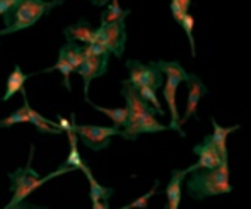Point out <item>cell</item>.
Wrapping results in <instances>:
<instances>
[{"label":"cell","instance_id":"6da1fadb","mask_svg":"<svg viewBox=\"0 0 251 209\" xmlns=\"http://www.w3.org/2000/svg\"><path fill=\"white\" fill-rule=\"evenodd\" d=\"M186 192L195 201L232 192L229 180V160H224L217 168H200L190 172L186 180Z\"/></svg>","mask_w":251,"mask_h":209},{"label":"cell","instance_id":"7a4b0ae2","mask_svg":"<svg viewBox=\"0 0 251 209\" xmlns=\"http://www.w3.org/2000/svg\"><path fill=\"white\" fill-rule=\"evenodd\" d=\"M63 2L65 0H16V3L2 16L3 29H0V38L34 26L41 17L48 16Z\"/></svg>","mask_w":251,"mask_h":209},{"label":"cell","instance_id":"3957f363","mask_svg":"<svg viewBox=\"0 0 251 209\" xmlns=\"http://www.w3.org/2000/svg\"><path fill=\"white\" fill-rule=\"evenodd\" d=\"M33 158H34V145H31L29 158H27L26 165L21 167V168H17L16 172L7 173L9 179H10V190H12V197H10L9 204H7L3 209H12L14 206H17V204L24 203L26 197L29 196V194H33L38 187H41L43 184H47L48 180L55 179V177L62 175V173L69 172L67 168L60 167L58 170H55V172L48 173L47 177H40V173L33 168Z\"/></svg>","mask_w":251,"mask_h":209},{"label":"cell","instance_id":"277c9868","mask_svg":"<svg viewBox=\"0 0 251 209\" xmlns=\"http://www.w3.org/2000/svg\"><path fill=\"white\" fill-rule=\"evenodd\" d=\"M96 42L101 44L109 55L122 58L126 46V26L125 19H118L115 22L104 24L96 29Z\"/></svg>","mask_w":251,"mask_h":209},{"label":"cell","instance_id":"5b68a950","mask_svg":"<svg viewBox=\"0 0 251 209\" xmlns=\"http://www.w3.org/2000/svg\"><path fill=\"white\" fill-rule=\"evenodd\" d=\"M74 129L77 133V138L93 151H102L109 146V140L118 134L120 129L115 126H93V125H77L74 123Z\"/></svg>","mask_w":251,"mask_h":209},{"label":"cell","instance_id":"8992f818","mask_svg":"<svg viewBox=\"0 0 251 209\" xmlns=\"http://www.w3.org/2000/svg\"><path fill=\"white\" fill-rule=\"evenodd\" d=\"M126 68H128V82L133 85L135 88L140 87H149L154 88V90H159V88L164 85V75L161 73V70L154 65V62L147 63H140L139 60H128L126 62Z\"/></svg>","mask_w":251,"mask_h":209},{"label":"cell","instance_id":"52a82bcc","mask_svg":"<svg viewBox=\"0 0 251 209\" xmlns=\"http://www.w3.org/2000/svg\"><path fill=\"white\" fill-rule=\"evenodd\" d=\"M111 55H93L84 49V60L77 68V73L84 80V99H89V85L94 79L104 75L108 70V60Z\"/></svg>","mask_w":251,"mask_h":209},{"label":"cell","instance_id":"ba28073f","mask_svg":"<svg viewBox=\"0 0 251 209\" xmlns=\"http://www.w3.org/2000/svg\"><path fill=\"white\" fill-rule=\"evenodd\" d=\"M122 94L126 101L125 107L128 109V121H126V126L132 125V123H135V121H139L140 118H144V116H147V114L157 116V111L152 107L149 102L144 101V99L140 97L139 90H137V88L133 87L128 80H123L122 82Z\"/></svg>","mask_w":251,"mask_h":209},{"label":"cell","instance_id":"9c48e42d","mask_svg":"<svg viewBox=\"0 0 251 209\" xmlns=\"http://www.w3.org/2000/svg\"><path fill=\"white\" fill-rule=\"evenodd\" d=\"M193 153L199 157V162L193 165H190L186 168V172H193V170H200V168H217L222 164V158L219 155L217 148H215L214 141L210 136H205L203 141L199 143L197 146H193Z\"/></svg>","mask_w":251,"mask_h":209},{"label":"cell","instance_id":"30bf717a","mask_svg":"<svg viewBox=\"0 0 251 209\" xmlns=\"http://www.w3.org/2000/svg\"><path fill=\"white\" fill-rule=\"evenodd\" d=\"M186 85H188V99H186L185 112H183V116H179V125H181V126L185 125L190 118L197 116V107H199L200 99L205 97V95L208 94L205 84L201 82L200 77L195 75V73H192V75H190V80L186 82Z\"/></svg>","mask_w":251,"mask_h":209},{"label":"cell","instance_id":"8fae6325","mask_svg":"<svg viewBox=\"0 0 251 209\" xmlns=\"http://www.w3.org/2000/svg\"><path fill=\"white\" fill-rule=\"evenodd\" d=\"M168 129H169L168 126L161 125L155 119V114H147L144 118H140L139 121L120 129V136H123L125 140H137L144 133H159V131H168Z\"/></svg>","mask_w":251,"mask_h":209},{"label":"cell","instance_id":"7c38bea8","mask_svg":"<svg viewBox=\"0 0 251 209\" xmlns=\"http://www.w3.org/2000/svg\"><path fill=\"white\" fill-rule=\"evenodd\" d=\"M179 84L176 79H166L164 85H162V95H164V101L168 104L169 116H171V123L168 127L171 131H176L179 136H185V131H183L181 125H179V112H178V104H176V92H178Z\"/></svg>","mask_w":251,"mask_h":209},{"label":"cell","instance_id":"4fadbf2b","mask_svg":"<svg viewBox=\"0 0 251 209\" xmlns=\"http://www.w3.org/2000/svg\"><path fill=\"white\" fill-rule=\"evenodd\" d=\"M188 172L186 168L183 170H173L169 184L166 187V209H179L181 203V186L183 180L186 179Z\"/></svg>","mask_w":251,"mask_h":209},{"label":"cell","instance_id":"5bb4252c","mask_svg":"<svg viewBox=\"0 0 251 209\" xmlns=\"http://www.w3.org/2000/svg\"><path fill=\"white\" fill-rule=\"evenodd\" d=\"M21 94H23L24 105H26L27 116H29V125H33L38 131H40V133H43V134H62L63 133V131L58 127V125H56V121L47 119L45 116H41L40 112H36L33 107H31L29 102H27L26 88H23V90H21Z\"/></svg>","mask_w":251,"mask_h":209},{"label":"cell","instance_id":"9a60e30c","mask_svg":"<svg viewBox=\"0 0 251 209\" xmlns=\"http://www.w3.org/2000/svg\"><path fill=\"white\" fill-rule=\"evenodd\" d=\"M63 34H65L67 41H79L86 44H94L96 42V29L89 26V22L80 19L77 24L74 26H69L63 29Z\"/></svg>","mask_w":251,"mask_h":209},{"label":"cell","instance_id":"2e32d148","mask_svg":"<svg viewBox=\"0 0 251 209\" xmlns=\"http://www.w3.org/2000/svg\"><path fill=\"white\" fill-rule=\"evenodd\" d=\"M212 123V127H214V134H210L212 141H214L215 148H217L219 155H221L222 160H229V151H227V136L231 133H234V131H238L239 125H234V126H229V127H224L221 126L217 121H215L214 118L210 119Z\"/></svg>","mask_w":251,"mask_h":209},{"label":"cell","instance_id":"e0dca14e","mask_svg":"<svg viewBox=\"0 0 251 209\" xmlns=\"http://www.w3.org/2000/svg\"><path fill=\"white\" fill-rule=\"evenodd\" d=\"M70 118H72V129L67 131V138H69V145H70V151H69V157H67L65 164L62 165L63 168H67L69 172H72V170H80L84 165V160L82 157H80V151H79V146H77V133L75 129H74V123H75V114H70Z\"/></svg>","mask_w":251,"mask_h":209},{"label":"cell","instance_id":"ac0fdd59","mask_svg":"<svg viewBox=\"0 0 251 209\" xmlns=\"http://www.w3.org/2000/svg\"><path fill=\"white\" fill-rule=\"evenodd\" d=\"M82 170L84 173H86L87 180H89V197L93 203H98V201H104V203H108L109 197L115 194V189H111V187H104L101 186L100 182H98L96 179H94L93 175V170H91L89 167H87L86 164L82 165Z\"/></svg>","mask_w":251,"mask_h":209},{"label":"cell","instance_id":"d6986e66","mask_svg":"<svg viewBox=\"0 0 251 209\" xmlns=\"http://www.w3.org/2000/svg\"><path fill=\"white\" fill-rule=\"evenodd\" d=\"M29 79V77L26 75V73L21 70V66H14V70L10 72V75L7 77V84H5V94L2 95V101L7 102L10 97H14V95L17 94V92H21L24 88V84H26V80Z\"/></svg>","mask_w":251,"mask_h":209},{"label":"cell","instance_id":"ffe728a7","mask_svg":"<svg viewBox=\"0 0 251 209\" xmlns=\"http://www.w3.org/2000/svg\"><path fill=\"white\" fill-rule=\"evenodd\" d=\"M154 65L161 70V73L166 77V79H176L179 84H186L190 80V75L178 62H164V60H159V62H154Z\"/></svg>","mask_w":251,"mask_h":209},{"label":"cell","instance_id":"44dd1931","mask_svg":"<svg viewBox=\"0 0 251 209\" xmlns=\"http://www.w3.org/2000/svg\"><path fill=\"white\" fill-rule=\"evenodd\" d=\"M86 102L89 105H93V109H96V111L102 112L104 116H108L109 119L113 121V126L118 127V129H123V127L126 126V121H128V109L126 107H102V105H98L94 104L91 99H86Z\"/></svg>","mask_w":251,"mask_h":209},{"label":"cell","instance_id":"7402d4cb","mask_svg":"<svg viewBox=\"0 0 251 209\" xmlns=\"http://www.w3.org/2000/svg\"><path fill=\"white\" fill-rule=\"evenodd\" d=\"M58 55H62L63 58L72 65L74 72H77V68H79L84 60V46L77 44L75 41H67V44H63L62 48H60Z\"/></svg>","mask_w":251,"mask_h":209},{"label":"cell","instance_id":"603a6c76","mask_svg":"<svg viewBox=\"0 0 251 209\" xmlns=\"http://www.w3.org/2000/svg\"><path fill=\"white\" fill-rule=\"evenodd\" d=\"M128 14H130V9H123L118 0H109V3L106 5V10L101 16V26L115 22V21H118V19H125Z\"/></svg>","mask_w":251,"mask_h":209},{"label":"cell","instance_id":"cb8c5ba5","mask_svg":"<svg viewBox=\"0 0 251 209\" xmlns=\"http://www.w3.org/2000/svg\"><path fill=\"white\" fill-rule=\"evenodd\" d=\"M53 70H56V72L62 73V77H63V85H65L67 90L72 92V84H70V73L74 72L72 65H70V63L67 62V60L63 58L62 55H58V60H56L55 65L50 66V68H47V70H43V72H45V73H48V72H53Z\"/></svg>","mask_w":251,"mask_h":209},{"label":"cell","instance_id":"d4e9b609","mask_svg":"<svg viewBox=\"0 0 251 209\" xmlns=\"http://www.w3.org/2000/svg\"><path fill=\"white\" fill-rule=\"evenodd\" d=\"M23 123H29V116H27L26 105L19 107L16 112L9 114L7 118L0 119V129H2V127H12L14 125H23Z\"/></svg>","mask_w":251,"mask_h":209},{"label":"cell","instance_id":"484cf974","mask_svg":"<svg viewBox=\"0 0 251 209\" xmlns=\"http://www.w3.org/2000/svg\"><path fill=\"white\" fill-rule=\"evenodd\" d=\"M179 26L183 27V31L186 33V38H188V41H190V51H192V56H195L197 55V44H195V38H193V31H195V17L188 12L185 17H183V21H181Z\"/></svg>","mask_w":251,"mask_h":209},{"label":"cell","instance_id":"4316f807","mask_svg":"<svg viewBox=\"0 0 251 209\" xmlns=\"http://www.w3.org/2000/svg\"><path fill=\"white\" fill-rule=\"evenodd\" d=\"M140 94V97L144 99V101H147L152 107L157 111L159 116H164V109L161 107V104H159V99H157V90H154V88H149V87H140L137 88Z\"/></svg>","mask_w":251,"mask_h":209},{"label":"cell","instance_id":"83f0119b","mask_svg":"<svg viewBox=\"0 0 251 209\" xmlns=\"http://www.w3.org/2000/svg\"><path fill=\"white\" fill-rule=\"evenodd\" d=\"M157 187H159V180H155L154 182V187L149 190L147 194H144V196L137 197L135 201H132L130 204H126V206L123 208H118V209H147V204H149V199L152 196H154L155 192H157Z\"/></svg>","mask_w":251,"mask_h":209},{"label":"cell","instance_id":"f1b7e54d","mask_svg":"<svg viewBox=\"0 0 251 209\" xmlns=\"http://www.w3.org/2000/svg\"><path fill=\"white\" fill-rule=\"evenodd\" d=\"M171 14H173V17H175L176 22L181 24L183 17H185L188 12H185V10H183L181 7H179V3L176 2V0H171Z\"/></svg>","mask_w":251,"mask_h":209},{"label":"cell","instance_id":"f546056e","mask_svg":"<svg viewBox=\"0 0 251 209\" xmlns=\"http://www.w3.org/2000/svg\"><path fill=\"white\" fill-rule=\"evenodd\" d=\"M16 3V0H0V17Z\"/></svg>","mask_w":251,"mask_h":209},{"label":"cell","instance_id":"4dcf8cb0","mask_svg":"<svg viewBox=\"0 0 251 209\" xmlns=\"http://www.w3.org/2000/svg\"><path fill=\"white\" fill-rule=\"evenodd\" d=\"M12 209H48L47 206H36V204H31V203H21L17 206H14Z\"/></svg>","mask_w":251,"mask_h":209},{"label":"cell","instance_id":"1f68e13d","mask_svg":"<svg viewBox=\"0 0 251 209\" xmlns=\"http://www.w3.org/2000/svg\"><path fill=\"white\" fill-rule=\"evenodd\" d=\"M176 2L179 3V7H181L185 12H188V9H190V3H192V0H176Z\"/></svg>","mask_w":251,"mask_h":209},{"label":"cell","instance_id":"d6a6232c","mask_svg":"<svg viewBox=\"0 0 251 209\" xmlns=\"http://www.w3.org/2000/svg\"><path fill=\"white\" fill-rule=\"evenodd\" d=\"M93 209H109V206L104 201H98V203H93Z\"/></svg>","mask_w":251,"mask_h":209},{"label":"cell","instance_id":"836d02e7","mask_svg":"<svg viewBox=\"0 0 251 209\" xmlns=\"http://www.w3.org/2000/svg\"><path fill=\"white\" fill-rule=\"evenodd\" d=\"M93 5H98V7H104V5H108L109 3V0H89Z\"/></svg>","mask_w":251,"mask_h":209}]
</instances>
